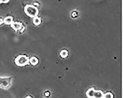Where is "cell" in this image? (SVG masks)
Here are the masks:
<instances>
[{
	"label": "cell",
	"instance_id": "obj_1",
	"mask_svg": "<svg viewBox=\"0 0 123 98\" xmlns=\"http://www.w3.org/2000/svg\"><path fill=\"white\" fill-rule=\"evenodd\" d=\"M12 77H0V88L8 89L12 85Z\"/></svg>",
	"mask_w": 123,
	"mask_h": 98
},
{
	"label": "cell",
	"instance_id": "obj_2",
	"mask_svg": "<svg viewBox=\"0 0 123 98\" xmlns=\"http://www.w3.org/2000/svg\"><path fill=\"white\" fill-rule=\"evenodd\" d=\"M24 11L28 16L31 17H36L38 13V9L36 7L29 5L25 6Z\"/></svg>",
	"mask_w": 123,
	"mask_h": 98
},
{
	"label": "cell",
	"instance_id": "obj_3",
	"mask_svg": "<svg viewBox=\"0 0 123 98\" xmlns=\"http://www.w3.org/2000/svg\"><path fill=\"white\" fill-rule=\"evenodd\" d=\"M29 62V58L24 55H19L15 60V64L18 66H24L28 64Z\"/></svg>",
	"mask_w": 123,
	"mask_h": 98
},
{
	"label": "cell",
	"instance_id": "obj_4",
	"mask_svg": "<svg viewBox=\"0 0 123 98\" xmlns=\"http://www.w3.org/2000/svg\"><path fill=\"white\" fill-rule=\"evenodd\" d=\"M11 25L12 28L16 31L21 30L23 26L22 23L18 22L13 21Z\"/></svg>",
	"mask_w": 123,
	"mask_h": 98
},
{
	"label": "cell",
	"instance_id": "obj_5",
	"mask_svg": "<svg viewBox=\"0 0 123 98\" xmlns=\"http://www.w3.org/2000/svg\"><path fill=\"white\" fill-rule=\"evenodd\" d=\"M4 23L7 25H11L13 22V18L11 16L6 17L3 20Z\"/></svg>",
	"mask_w": 123,
	"mask_h": 98
},
{
	"label": "cell",
	"instance_id": "obj_6",
	"mask_svg": "<svg viewBox=\"0 0 123 98\" xmlns=\"http://www.w3.org/2000/svg\"><path fill=\"white\" fill-rule=\"evenodd\" d=\"M29 62L31 65H35L38 64V59L36 57H32L29 60Z\"/></svg>",
	"mask_w": 123,
	"mask_h": 98
},
{
	"label": "cell",
	"instance_id": "obj_7",
	"mask_svg": "<svg viewBox=\"0 0 123 98\" xmlns=\"http://www.w3.org/2000/svg\"><path fill=\"white\" fill-rule=\"evenodd\" d=\"M41 22L40 18L37 16L34 17L33 19V22L34 25H36V26L40 25Z\"/></svg>",
	"mask_w": 123,
	"mask_h": 98
},
{
	"label": "cell",
	"instance_id": "obj_8",
	"mask_svg": "<svg viewBox=\"0 0 123 98\" xmlns=\"http://www.w3.org/2000/svg\"><path fill=\"white\" fill-rule=\"evenodd\" d=\"M3 23H4V21H3V20L2 18H0V25H1Z\"/></svg>",
	"mask_w": 123,
	"mask_h": 98
}]
</instances>
